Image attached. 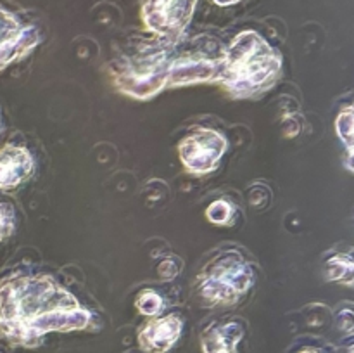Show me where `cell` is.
Masks as SVG:
<instances>
[{"instance_id":"5bb4252c","label":"cell","mask_w":354,"mask_h":353,"mask_svg":"<svg viewBox=\"0 0 354 353\" xmlns=\"http://www.w3.org/2000/svg\"><path fill=\"white\" fill-rule=\"evenodd\" d=\"M335 127H337L339 137H341V141L346 144L349 163H351V156H353V109L351 107H346L344 111H341V114L337 116V121H335Z\"/></svg>"},{"instance_id":"9a60e30c","label":"cell","mask_w":354,"mask_h":353,"mask_svg":"<svg viewBox=\"0 0 354 353\" xmlns=\"http://www.w3.org/2000/svg\"><path fill=\"white\" fill-rule=\"evenodd\" d=\"M135 307L138 308L140 314L154 317V315H158L162 310V298L156 291L145 289L138 294L137 301H135Z\"/></svg>"},{"instance_id":"3957f363","label":"cell","mask_w":354,"mask_h":353,"mask_svg":"<svg viewBox=\"0 0 354 353\" xmlns=\"http://www.w3.org/2000/svg\"><path fill=\"white\" fill-rule=\"evenodd\" d=\"M169 51L165 44H147L123 54L111 66V75L121 92L147 99L168 83Z\"/></svg>"},{"instance_id":"ac0fdd59","label":"cell","mask_w":354,"mask_h":353,"mask_svg":"<svg viewBox=\"0 0 354 353\" xmlns=\"http://www.w3.org/2000/svg\"><path fill=\"white\" fill-rule=\"evenodd\" d=\"M301 353H320V352H318V350H313V348H304Z\"/></svg>"},{"instance_id":"4fadbf2b","label":"cell","mask_w":354,"mask_h":353,"mask_svg":"<svg viewBox=\"0 0 354 353\" xmlns=\"http://www.w3.org/2000/svg\"><path fill=\"white\" fill-rule=\"evenodd\" d=\"M206 217L211 224L228 225L234 220V206L228 201H214L206 208Z\"/></svg>"},{"instance_id":"8992f818","label":"cell","mask_w":354,"mask_h":353,"mask_svg":"<svg viewBox=\"0 0 354 353\" xmlns=\"http://www.w3.org/2000/svg\"><path fill=\"white\" fill-rule=\"evenodd\" d=\"M227 149V138L214 130H196L178 144V154L190 173L204 175L216 170Z\"/></svg>"},{"instance_id":"ba28073f","label":"cell","mask_w":354,"mask_h":353,"mask_svg":"<svg viewBox=\"0 0 354 353\" xmlns=\"http://www.w3.org/2000/svg\"><path fill=\"white\" fill-rule=\"evenodd\" d=\"M182 329V318L175 314L152 318L138 331V345L145 353H168L180 339Z\"/></svg>"},{"instance_id":"d6986e66","label":"cell","mask_w":354,"mask_h":353,"mask_svg":"<svg viewBox=\"0 0 354 353\" xmlns=\"http://www.w3.org/2000/svg\"><path fill=\"white\" fill-rule=\"evenodd\" d=\"M0 130H2V120H0Z\"/></svg>"},{"instance_id":"9c48e42d","label":"cell","mask_w":354,"mask_h":353,"mask_svg":"<svg viewBox=\"0 0 354 353\" xmlns=\"http://www.w3.org/2000/svg\"><path fill=\"white\" fill-rule=\"evenodd\" d=\"M35 172V161L30 151L19 145L0 149V189H14L26 182Z\"/></svg>"},{"instance_id":"52a82bcc","label":"cell","mask_w":354,"mask_h":353,"mask_svg":"<svg viewBox=\"0 0 354 353\" xmlns=\"http://www.w3.org/2000/svg\"><path fill=\"white\" fill-rule=\"evenodd\" d=\"M37 42L35 28H24L12 12L0 7V69L26 54Z\"/></svg>"},{"instance_id":"6da1fadb","label":"cell","mask_w":354,"mask_h":353,"mask_svg":"<svg viewBox=\"0 0 354 353\" xmlns=\"http://www.w3.org/2000/svg\"><path fill=\"white\" fill-rule=\"evenodd\" d=\"M92 315L45 273H10L0 280V339L35 348L48 332L86 329Z\"/></svg>"},{"instance_id":"2e32d148","label":"cell","mask_w":354,"mask_h":353,"mask_svg":"<svg viewBox=\"0 0 354 353\" xmlns=\"http://www.w3.org/2000/svg\"><path fill=\"white\" fill-rule=\"evenodd\" d=\"M12 227H14L12 208L7 206V204H3V203H0V241H2L7 234H10Z\"/></svg>"},{"instance_id":"e0dca14e","label":"cell","mask_w":354,"mask_h":353,"mask_svg":"<svg viewBox=\"0 0 354 353\" xmlns=\"http://www.w3.org/2000/svg\"><path fill=\"white\" fill-rule=\"evenodd\" d=\"M214 3H218V6H234V3L241 2V0H213Z\"/></svg>"},{"instance_id":"277c9868","label":"cell","mask_w":354,"mask_h":353,"mask_svg":"<svg viewBox=\"0 0 354 353\" xmlns=\"http://www.w3.org/2000/svg\"><path fill=\"white\" fill-rule=\"evenodd\" d=\"M254 282V272L239 251H223L201 269L197 291L211 303L230 305L239 301Z\"/></svg>"},{"instance_id":"8fae6325","label":"cell","mask_w":354,"mask_h":353,"mask_svg":"<svg viewBox=\"0 0 354 353\" xmlns=\"http://www.w3.org/2000/svg\"><path fill=\"white\" fill-rule=\"evenodd\" d=\"M244 338V327L239 322L211 324L201 336L203 353H237V346Z\"/></svg>"},{"instance_id":"30bf717a","label":"cell","mask_w":354,"mask_h":353,"mask_svg":"<svg viewBox=\"0 0 354 353\" xmlns=\"http://www.w3.org/2000/svg\"><path fill=\"white\" fill-rule=\"evenodd\" d=\"M220 59L207 61L203 55H182L169 64L168 83L166 85H185V83L206 82L218 75Z\"/></svg>"},{"instance_id":"7a4b0ae2","label":"cell","mask_w":354,"mask_h":353,"mask_svg":"<svg viewBox=\"0 0 354 353\" xmlns=\"http://www.w3.org/2000/svg\"><path fill=\"white\" fill-rule=\"evenodd\" d=\"M282 55L256 31L248 30L234 38L221 55L216 78L234 97H252L275 85Z\"/></svg>"},{"instance_id":"7c38bea8","label":"cell","mask_w":354,"mask_h":353,"mask_svg":"<svg viewBox=\"0 0 354 353\" xmlns=\"http://www.w3.org/2000/svg\"><path fill=\"white\" fill-rule=\"evenodd\" d=\"M328 279L353 284V258L351 255H335L327 262Z\"/></svg>"},{"instance_id":"5b68a950","label":"cell","mask_w":354,"mask_h":353,"mask_svg":"<svg viewBox=\"0 0 354 353\" xmlns=\"http://www.w3.org/2000/svg\"><path fill=\"white\" fill-rule=\"evenodd\" d=\"M197 0H145L142 6L144 24L165 42H175L190 23Z\"/></svg>"}]
</instances>
